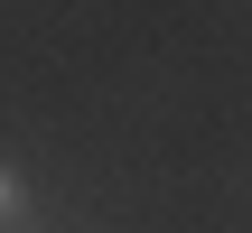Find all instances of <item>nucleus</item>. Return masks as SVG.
Listing matches in <instances>:
<instances>
[{"instance_id":"f257e3e1","label":"nucleus","mask_w":252,"mask_h":233,"mask_svg":"<svg viewBox=\"0 0 252 233\" xmlns=\"http://www.w3.org/2000/svg\"><path fill=\"white\" fill-rule=\"evenodd\" d=\"M19 205H28V177H19V168H9V159H0V233L19 224Z\"/></svg>"},{"instance_id":"f03ea898","label":"nucleus","mask_w":252,"mask_h":233,"mask_svg":"<svg viewBox=\"0 0 252 233\" xmlns=\"http://www.w3.org/2000/svg\"><path fill=\"white\" fill-rule=\"evenodd\" d=\"M9 233H19V224H9Z\"/></svg>"}]
</instances>
